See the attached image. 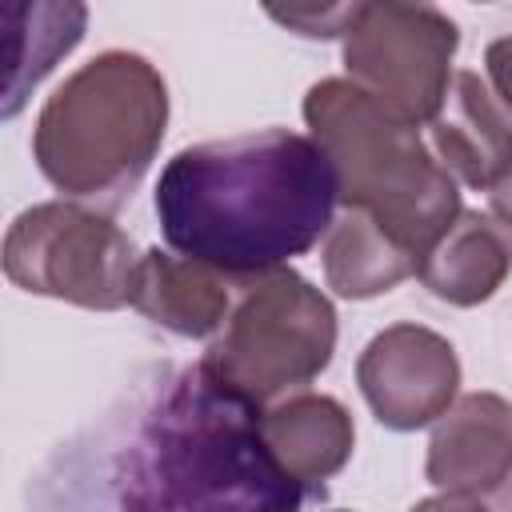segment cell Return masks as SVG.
<instances>
[{
  "instance_id": "obj_9",
  "label": "cell",
  "mask_w": 512,
  "mask_h": 512,
  "mask_svg": "<svg viewBox=\"0 0 512 512\" xmlns=\"http://www.w3.org/2000/svg\"><path fill=\"white\" fill-rule=\"evenodd\" d=\"M424 476L440 492H500L512 476V404L500 392L460 396L428 436Z\"/></svg>"
},
{
  "instance_id": "obj_5",
  "label": "cell",
  "mask_w": 512,
  "mask_h": 512,
  "mask_svg": "<svg viewBox=\"0 0 512 512\" xmlns=\"http://www.w3.org/2000/svg\"><path fill=\"white\" fill-rule=\"evenodd\" d=\"M336 352L332 300L292 268L248 280L224 332L204 348L200 368L256 408L312 384Z\"/></svg>"
},
{
  "instance_id": "obj_14",
  "label": "cell",
  "mask_w": 512,
  "mask_h": 512,
  "mask_svg": "<svg viewBox=\"0 0 512 512\" xmlns=\"http://www.w3.org/2000/svg\"><path fill=\"white\" fill-rule=\"evenodd\" d=\"M320 260L328 288L344 300L392 292L400 280L420 272V256L404 240H396L384 224L352 208H344V216H336V224L328 228Z\"/></svg>"
},
{
  "instance_id": "obj_1",
  "label": "cell",
  "mask_w": 512,
  "mask_h": 512,
  "mask_svg": "<svg viewBox=\"0 0 512 512\" xmlns=\"http://www.w3.org/2000/svg\"><path fill=\"white\" fill-rule=\"evenodd\" d=\"M260 416L200 364L152 376L52 452L28 512H300Z\"/></svg>"
},
{
  "instance_id": "obj_13",
  "label": "cell",
  "mask_w": 512,
  "mask_h": 512,
  "mask_svg": "<svg viewBox=\"0 0 512 512\" xmlns=\"http://www.w3.org/2000/svg\"><path fill=\"white\" fill-rule=\"evenodd\" d=\"M508 272H512L508 232L492 216L464 208L452 220V228L428 248L416 276L436 300H448L456 308H476L504 288Z\"/></svg>"
},
{
  "instance_id": "obj_8",
  "label": "cell",
  "mask_w": 512,
  "mask_h": 512,
  "mask_svg": "<svg viewBox=\"0 0 512 512\" xmlns=\"http://www.w3.org/2000/svg\"><path fill=\"white\" fill-rule=\"evenodd\" d=\"M356 384L384 428L416 432L436 424L456 404L460 360L440 332L404 320L364 344L356 360Z\"/></svg>"
},
{
  "instance_id": "obj_11",
  "label": "cell",
  "mask_w": 512,
  "mask_h": 512,
  "mask_svg": "<svg viewBox=\"0 0 512 512\" xmlns=\"http://www.w3.org/2000/svg\"><path fill=\"white\" fill-rule=\"evenodd\" d=\"M240 280L160 248H148L136 260L132 276V308L152 324L188 336V340H216L236 308Z\"/></svg>"
},
{
  "instance_id": "obj_19",
  "label": "cell",
  "mask_w": 512,
  "mask_h": 512,
  "mask_svg": "<svg viewBox=\"0 0 512 512\" xmlns=\"http://www.w3.org/2000/svg\"><path fill=\"white\" fill-rule=\"evenodd\" d=\"M488 208H492V220L512 236V168H508V176L488 192Z\"/></svg>"
},
{
  "instance_id": "obj_16",
  "label": "cell",
  "mask_w": 512,
  "mask_h": 512,
  "mask_svg": "<svg viewBox=\"0 0 512 512\" xmlns=\"http://www.w3.org/2000/svg\"><path fill=\"white\" fill-rule=\"evenodd\" d=\"M272 20L296 28L300 36H312V40H324V36H340L348 16H352V4H336V8H316V4H300V8H268Z\"/></svg>"
},
{
  "instance_id": "obj_10",
  "label": "cell",
  "mask_w": 512,
  "mask_h": 512,
  "mask_svg": "<svg viewBox=\"0 0 512 512\" xmlns=\"http://www.w3.org/2000/svg\"><path fill=\"white\" fill-rule=\"evenodd\" d=\"M432 156L456 184L492 192L512 168V116L476 72H456L440 112L428 120Z\"/></svg>"
},
{
  "instance_id": "obj_20",
  "label": "cell",
  "mask_w": 512,
  "mask_h": 512,
  "mask_svg": "<svg viewBox=\"0 0 512 512\" xmlns=\"http://www.w3.org/2000/svg\"><path fill=\"white\" fill-rule=\"evenodd\" d=\"M492 512H512V484H504V488L496 492V504H492Z\"/></svg>"
},
{
  "instance_id": "obj_18",
  "label": "cell",
  "mask_w": 512,
  "mask_h": 512,
  "mask_svg": "<svg viewBox=\"0 0 512 512\" xmlns=\"http://www.w3.org/2000/svg\"><path fill=\"white\" fill-rule=\"evenodd\" d=\"M408 512H492L480 496H460V492H440V496H428L420 504H412Z\"/></svg>"
},
{
  "instance_id": "obj_6",
  "label": "cell",
  "mask_w": 512,
  "mask_h": 512,
  "mask_svg": "<svg viewBox=\"0 0 512 512\" xmlns=\"http://www.w3.org/2000/svg\"><path fill=\"white\" fill-rule=\"evenodd\" d=\"M4 276L32 296H52L92 312L132 304L136 248L104 212L80 200L24 208L4 232Z\"/></svg>"
},
{
  "instance_id": "obj_7",
  "label": "cell",
  "mask_w": 512,
  "mask_h": 512,
  "mask_svg": "<svg viewBox=\"0 0 512 512\" xmlns=\"http://www.w3.org/2000/svg\"><path fill=\"white\" fill-rule=\"evenodd\" d=\"M348 80L396 108L412 124H428L452 84L460 28L436 4L364 0L340 32Z\"/></svg>"
},
{
  "instance_id": "obj_17",
  "label": "cell",
  "mask_w": 512,
  "mask_h": 512,
  "mask_svg": "<svg viewBox=\"0 0 512 512\" xmlns=\"http://www.w3.org/2000/svg\"><path fill=\"white\" fill-rule=\"evenodd\" d=\"M484 68H488V88L500 100V108L512 116V36H500L484 48Z\"/></svg>"
},
{
  "instance_id": "obj_21",
  "label": "cell",
  "mask_w": 512,
  "mask_h": 512,
  "mask_svg": "<svg viewBox=\"0 0 512 512\" xmlns=\"http://www.w3.org/2000/svg\"><path fill=\"white\" fill-rule=\"evenodd\" d=\"M332 512H348V508H332Z\"/></svg>"
},
{
  "instance_id": "obj_15",
  "label": "cell",
  "mask_w": 512,
  "mask_h": 512,
  "mask_svg": "<svg viewBox=\"0 0 512 512\" xmlns=\"http://www.w3.org/2000/svg\"><path fill=\"white\" fill-rule=\"evenodd\" d=\"M28 16H32V32H12L4 116H16L28 88H36L56 68V60L80 44L84 20H88L80 4H32Z\"/></svg>"
},
{
  "instance_id": "obj_12",
  "label": "cell",
  "mask_w": 512,
  "mask_h": 512,
  "mask_svg": "<svg viewBox=\"0 0 512 512\" xmlns=\"http://www.w3.org/2000/svg\"><path fill=\"white\" fill-rule=\"evenodd\" d=\"M260 432L272 456L292 480L304 484L308 496H324V480H332L356 448L352 412L324 392H296L264 408Z\"/></svg>"
},
{
  "instance_id": "obj_4",
  "label": "cell",
  "mask_w": 512,
  "mask_h": 512,
  "mask_svg": "<svg viewBox=\"0 0 512 512\" xmlns=\"http://www.w3.org/2000/svg\"><path fill=\"white\" fill-rule=\"evenodd\" d=\"M304 124L336 168L340 204L384 224L420 260L464 212L452 172L420 128L348 76H324L308 88Z\"/></svg>"
},
{
  "instance_id": "obj_2",
  "label": "cell",
  "mask_w": 512,
  "mask_h": 512,
  "mask_svg": "<svg viewBox=\"0 0 512 512\" xmlns=\"http://www.w3.org/2000/svg\"><path fill=\"white\" fill-rule=\"evenodd\" d=\"M340 180L312 136L264 128L180 148L156 184V220L188 260L240 284L288 268L336 224Z\"/></svg>"
},
{
  "instance_id": "obj_3",
  "label": "cell",
  "mask_w": 512,
  "mask_h": 512,
  "mask_svg": "<svg viewBox=\"0 0 512 512\" xmlns=\"http://www.w3.org/2000/svg\"><path fill=\"white\" fill-rule=\"evenodd\" d=\"M168 128L160 68L128 48L80 64L40 108L32 156L68 200L120 204L152 168Z\"/></svg>"
}]
</instances>
